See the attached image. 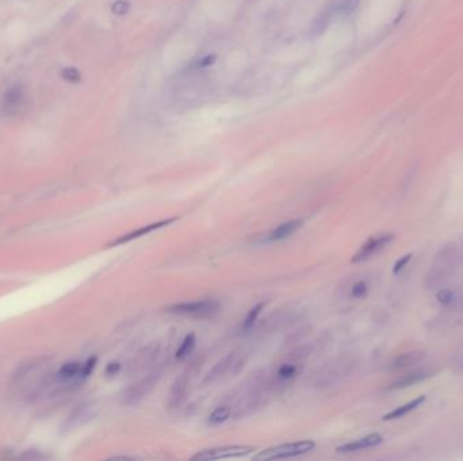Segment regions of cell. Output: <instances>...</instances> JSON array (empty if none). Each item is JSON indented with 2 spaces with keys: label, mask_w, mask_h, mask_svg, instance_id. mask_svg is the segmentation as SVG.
<instances>
[{
  "label": "cell",
  "mask_w": 463,
  "mask_h": 461,
  "mask_svg": "<svg viewBox=\"0 0 463 461\" xmlns=\"http://www.w3.org/2000/svg\"><path fill=\"white\" fill-rule=\"evenodd\" d=\"M187 388H189V375L182 373L177 378L170 391V398H168V406L171 410H175L177 407L182 406V403L186 399L187 395Z\"/></svg>",
  "instance_id": "cell-10"
},
{
  "label": "cell",
  "mask_w": 463,
  "mask_h": 461,
  "mask_svg": "<svg viewBox=\"0 0 463 461\" xmlns=\"http://www.w3.org/2000/svg\"><path fill=\"white\" fill-rule=\"evenodd\" d=\"M430 376L428 372L425 371H417V372H412V373H407L402 378L395 380L390 386L389 390H400V388H405L409 386H413L422 380L427 379Z\"/></svg>",
  "instance_id": "cell-15"
},
{
  "label": "cell",
  "mask_w": 463,
  "mask_h": 461,
  "mask_svg": "<svg viewBox=\"0 0 463 461\" xmlns=\"http://www.w3.org/2000/svg\"><path fill=\"white\" fill-rule=\"evenodd\" d=\"M383 443V437L380 434H370L363 438L355 440L351 443L343 444L340 447H336V450L339 453H351V452H358L362 449H368V447H377Z\"/></svg>",
  "instance_id": "cell-11"
},
{
  "label": "cell",
  "mask_w": 463,
  "mask_h": 461,
  "mask_svg": "<svg viewBox=\"0 0 463 461\" xmlns=\"http://www.w3.org/2000/svg\"><path fill=\"white\" fill-rule=\"evenodd\" d=\"M410 260H412V255H407L405 258H400V260L395 263V268H393V273L397 275L398 272L402 271Z\"/></svg>",
  "instance_id": "cell-25"
},
{
  "label": "cell",
  "mask_w": 463,
  "mask_h": 461,
  "mask_svg": "<svg viewBox=\"0 0 463 461\" xmlns=\"http://www.w3.org/2000/svg\"><path fill=\"white\" fill-rule=\"evenodd\" d=\"M177 218H168V219H163V221H159V222H152V223H148L145 226H141L138 228L137 231H130V233H126V234H123L121 237H118L117 240H114L111 243V246H117V245H123L133 241V240H137L142 235H147V234H150L152 231H159L162 229L164 226H168L174 222H177Z\"/></svg>",
  "instance_id": "cell-9"
},
{
  "label": "cell",
  "mask_w": 463,
  "mask_h": 461,
  "mask_svg": "<svg viewBox=\"0 0 463 461\" xmlns=\"http://www.w3.org/2000/svg\"><path fill=\"white\" fill-rule=\"evenodd\" d=\"M359 4V0H338L335 4H332V9L336 13L340 14H350L354 13Z\"/></svg>",
  "instance_id": "cell-21"
},
{
  "label": "cell",
  "mask_w": 463,
  "mask_h": 461,
  "mask_svg": "<svg viewBox=\"0 0 463 461\" xmlns=\"http://www.w3.org/2000/svg\"><path fill=\"white\" fill-rule=\"evenodd\" d=\"M425 357H427V353L424 352V351H412V352L402 353V354L397 356L395 360L390 363V368H393V369L408 368V366L417 364V363H422Z\"/></svg>",
  "instance_id": "cell-13"
},
{
  "label": "cell",
  "mask_w": 463,
  "mask_h": 461,
  "mask_svg": "<svg viewBox=\"0 0 463 461\" xmlns=\"http://www.w3.org/2000/svg\"><path fill=\"white\" fill-rule=\"evenodd\" d=\"M244 366L241 361V357L237 353H229L228 356H225L222 360H219L216 366H213L206 378H204V383H214L217 380L224 378L227 373H236L241 369V366Z\"/></svg>",
  "instance_id": "cell-7"
},
{
  "label": "cell",
  "mask_w": 463,
  "mask_h": 461,
  "mask_svg": "<svg viewBox=\"0 0 463 461\" xmlns=\"http://www.w3.org/2000/svg\"><path fill=\"white\" fill-rule=\"evenodd\" d=\"M156 356H157V346L150 345V346L144 348L137 354L136 360L132 364V369L140 371V372L144 371L147 366H150L155 361Z\"/></svg>",
  "instance_id": "cell-14"
},
{
  "label": "cell",
  "mask_w": 463,
  "mask_h": 461,
  "mask_svg": "<svg viewBox=\"0 0 463 461\" xmlns=\"http://www.w3.org/2000/svg\"><path fill=\"white\" fill-rule=\"evenodd\" d=\"M221 310V306L214 299H201L192 302H182L172 304L167 309V312L179 315H186L197 319H209L216 317Z\"/></svg>",
  "instance_id": "cell-1"
},
{
  "label": "cell",
  "mask_w": 463,
  "mask_h": 461,
  "mask_svg": "<svg viewBox=\"0 0 463 461\" xmlns=\"http://www.w3.org/2000/svg\"><path fill=\"white\" fill-rule=\"evenodd\" d=\"M24 103H25V91H24L22 85L16 84V85L10 87L1 97L0 111L4 115H15L22 110Z\"/></svg>",
  "instance_id": "cell-8"
},
{
  "label": "cell",
  "mask_w": 463,
  "mask_h": 461,
  "mask_svg": "<svg viewBox=\"0 0 463 461\" xmlns=\"http://www.w3.org/2000/svg\"><path fill=\"white\" fill-rule=\"evenodd\" d=\"M424 401H425V396H424V395H422V396H419V398L413 399L412 402H409V403L404 405V406L397 407V408H395V410H393V411L387 413V414L383 417V420H398V418H402L404 415H407V414H408V413H410V411L416 410L417 407L422 405Z\"/></svg>",
  "instance_id": "cell-16"
},
{
  "label": "cell",
  "mask_w": 463,
  "mask_h": 461,
  "mask_svg": "<svg viewBox=\"0 0 463 461\" xmlns=\"http://www.w3.org/2000/svg\"><path fill=\"white\" fill-rule=\"evenodd\" d=\"M306 356H309V348L298 349L297 354L293 356L291 363H285L278 368V371L275 373V380H274L276 387H285L298 376V373L301 372V364H298V361L305 359Z\"/></svg>",
  "instance_id": "cell-6"
},
{
  "label": "cell",
  "mask_w": 463,
  "mask_h": 461,
  "mask_svg": "<svg viewBox=\"0 0 463 461\" xmlns=\"http://www.w3.org/2000/svg\"><path fill=\"white\" fill-rule=\"evenodd\" d=\"M368 285L366 282L360 280V282H356L353 287H351V291H350V295L351 298L354 299H362L365 298L368 295Z\"/></svg>",
  "instance_id": "cell-22"
},
{
  "label": "cell",
  "mask_w": 463,
  "mask_h": 461,
  "mask_svg": "<svg viewBox=\"0 0 463 461\" xmlns=\"http://www.w3.org/2000/svg\"><path fill=\"white\" fill-rule=\"evenodd\" d=\"M160 376H162V371L157 369V371H153L148 373L144 379L128 387L123 395V403L125 405H136L138 402H141L155 388Z\"/></svg>",
  "instance_id": "cell-3"
},
{
  "label": "cell",
  "mask_w": 463,
  "mask_h": 461,
  "mask_svg": "<svg viewBox=\"0 0 463 461\" xmlns=\"http://www.w3.org/2000/svg\"><path fill=\"white\" fill-rule=\"evenodd\" d=\"M316 447V443L312 440H303L297 443H288V444H281L276 447H267L259 452L256 456H254L255 460H279V459H290L297 457L301 455H306L312 452Z\"/></svg>",
  "instance_id": "cell-2"
},
{
  "label": "cell",
  "mask_w": 463,
  "mask_h": 461,
  "mask_svg": "<svg viewBox=\"0 0 463 461\" xmlns=\"http://www.w3.org/2000/svg\"><path fill=\"white\" fill-rule=\"evenodd\" d=\"M264 306H266V303L261 302V303H258L256 306H254V307L248 312L246 318H244V321H243V324H241V333H243V334L249 333V332L254 329V326L256 324V321H258V318H259L260 312H261V310L264 309Z\"/></svg>",
  "instance_id": "cell-17"
},
{
  "label": "cell",
  "mask_w": 463,
  "mask_h": 461,
  "mask_svg": "<svg viewBox=\"0 0 463 461\" xmlns=\"http://www.w3.org/2000/svg\"><path fill=\"white\" fill-rule=\"evenodd\" d=\"M232 415V407L229 406H219L209 415V420L207 422L212 425V426H217V425H221L224 423L225 420H229Z\"/></svg>",
  "instance_id": "cell-19"
},
{
  "label": "cell",
  "mask_w": 463,
  "mask_h": 461,
  "mask_svg": "<svg viewBox=\"0 0 463 461\" xmlns=\"http://www.w3.org/2000/svg\"><path fill=\"white\" fill-rule=\"evenodd\" d=\"M195 342H197L195 334L191 333L189 336H186L184 339L182 341L179 349L177 351V360H184V359L192 352V349H194V346H195Z\"/></svg>",
  "instance_id": "cell-20"
},
{
  "label": "cell",
  "mask_w": 463,
  "mask_h": 461,
  "mask_svg": "<svg viewBox=\"0 0 463 461\" xmlns=\"http://www.w3.org/2000/svg\"><path fill=\"white\" fill-rule=\"evenodd\" d=\"M255 450L254 447L248 445H228V447H213L204 449L202 452L194 455L192 460H221V459H232V457H244L246 455Z\"/></svg>",
  "instance_id": "cell-4"
},
{
  "label": "cell",
  "mask_w": 463,
  "mask_h": 461,
  "mask_svg": "<svg viewBox=\"0 0 463 461\" xmlns=\"http://www.w3.org/2000/svg\"><path fill=\"white\" fill-rule=\"evenodd\" d=\"M457 244H458V248H459V252H461V255H462V258H463V237L461 238V240H457Z\"/></svg>",
  "instance_id": "cell-27"
},
{
  "label": "cell",
  "mask_w": 463,
  "mask_h": 461,
  "mask_svg": "<svg viewBox=\"0 0 463 461\" xmlns=\"http://www.w3.org/2000/svg\"><path fill=\"white\" fill-rule=\"evenodd\" d=\"M129 9H130L129 1H126V0H117V1L113 4L111 11H113L115 15H123L126 14V13L129 11Z\"/></svg>",
  "instance_id": "cell-24"
},
{
  "label": "cell",
  "mask_w": 463,
  "mask_h": 461,
  "mask_svg": "<svg viewBox=\"0 0 463 461\" xmlns=\"http://www.w3.org/2000/svg\"><path fill=\"white\" fill-rule=\"evenodd\" d=\"M333 14H335V11H333V9H332V6H331L328 10L323 11L321 14L318 15V16L316 18V21L313 22V26H312V34H314V36H320V34H323V33L327 30L328 25H329V22H331V19H332Z\"/></svg>",
  "instance_id": "cell-18"
},
{
  "label": "cell",
  "mask_w": 463,
  "mask_h": 461,
  "mask_svg": "<svg viewBox=\"0 0 463 461\" xmlns=\"http://www.w3.org/2000/svg\"><path fill=\"white\" fill-rule=\"evenodd\" d=\"M393 234L392 233H382L378 235L370 237L365 244L359 248V250L354 255V258H351V263H363L368 258H374L377 253H380L385 246L392 243L393 240Z\"/></svg>",
  "instance_id": "cell-5"
},
{
  "label": "cell",
  "mask_w": 463,
  "mask_h": 461,
  "mask_svg": "<svg viewBox=\"0 0 463 461\" xmlns=\"http://www.w3.org/2000/svg\"><path fill=\"white\" fill-rule=\"evenodd\" d=\"M302 225H303V221L302 219H291V221L283 222L279 226H276L274 231H270L269 241H271V243L283 241V240H286L288 237H291L294 233L300 231Z\"/></svg>",
  "instance_id": "cell-12"
},
{
  "label": "cell",
  "mask_w": 463,
  "mask_h": 461,
  "mask_svg": "<svg viewBox=\"0 0 463 461\" xmlns=\"http://www.w3.org/2000/svg\"><path fill=\"white\" fill-rule=\"evenodd\" d=\"M61 75H63V78H64L66 80H68V82L78 83L80 82V79H82L80 72H79L76 68H72V67L64 69Z\"/></svg>",
  "instance_id": "cell-23"
},
{
  "label": "cell",
  "mask_w": 463,
  "mask_h": 461,
  "mask_svg": "<svg viewBox=\"0 0 463 461\" xmlns=\"http://www.w3.org/2000/svg\"><path fill=\"white\" fill-rule=\"evenodd\" d=\"M120 371H121V364L117 363V361H114V363H110L108 368H106V375H108V376H114V375H117Z\"/></svg>",
  "instance_id": "cell-26"
}]
</instances>
